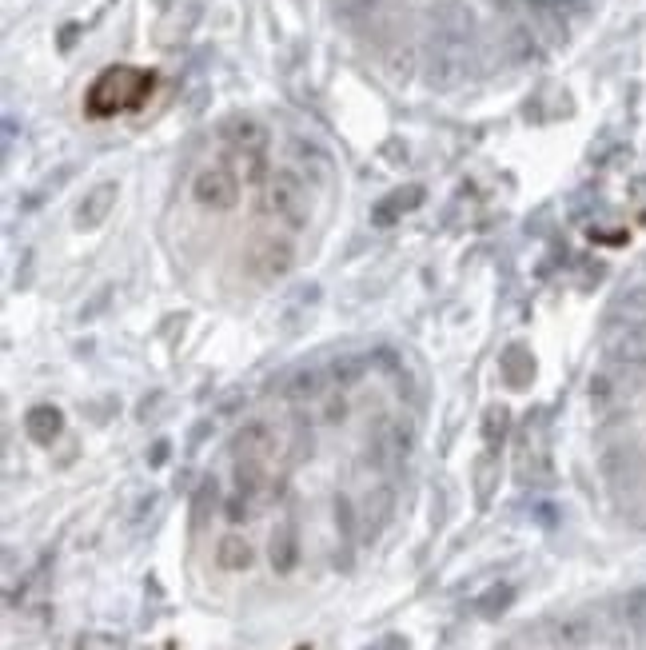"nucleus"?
Masks as SVG:
<instances>
[{
	"instance_id": "f257e3e1",
	"label": "nucleus",
	"mask_w": 646,
	"mask_h": 650,
	"mask_svg": "<svg viewBox=\"0 0 646 650\" xmlns=\"http://www.w3.org/2000/svg\"><path fill=\"white\" fill-rule=\"evenodd\" d=\"M156 88V76L144 72V68H108L96 76V84L88 88V116L104 120V116H116V112H128V108H140Z\"/></svg>"
},
{
	"instance_id": "f03ea898",
	"label": "nucleus",
	"mask_w": 646,
	"mask_h": 650,
	"mask_svg": "<svg viewBox=\"0 0 646 650\" xmlns=\"http://www.w3.org/2000/svg\"><path fill=\"white\" fill-rule=\"evenodd\" d=\"M264 208L276 220H284L288 228H304L308 224V212H312V200H308V188L292 172H276L264 184Z\"/></svg>"
},
{
	"instance_id": "7ed1b4c3",
	"label": "nucleus",
	"mask_w": 646,
	"mask_h": 650,
	"mask_svg": "<svg viewBox=\"0 0 646 650\" xmlns=\"http://www.w3.org/2000/svg\"><path fill=\"white\" fill-rule=\"evenodd\" d=\"M244 268L260 280V284H272V280H284L292 268H296V244L288 236H260L248 244L244 252Z\"/></svg>"
},
{
	"instance_id": "20e7f679",
	"label": "nucleus",
	"mask_w": 646,
	"mask_h": 650,
	"mask_svg": "<svg viewBox=\"0 0 646 650\" xmlns=\"http://www.w3.org/2000/svg\"><path fill=\"white\" fill-rule=\"evenodd\" d=\"M192 200L208 212H232L240 200V176L228 164H208L192 180Z\"/></svg>"
},
{
	"instance_id": "39448f33",
	"label": "nucleus",
	"mask_w": 646,
	"mask_h": 650,
	"mask_svg": "<svg viewBox=\"0 0 646 650\" xmlns=\"http://www.w3.org/2000/svg\"><path fill=\"white\" fill-rule=\"evenodd\" d=\"M359 539L363 543H371V539H379V531L391 523V515H395V491L391 487H371L363 499H359Z\"/></svg>"
},
{
	"instance_id": "423d86ee",
	"label": "nucleus",
	"mask_w": 646,
	"mask_h": 650,
	"mask_svg": "<svg viewBox=\"0 0 646 650\" xmlns=\"http://www.w3.org/2000/svg\"><path fill=\"white\" fill-rule=\"evenodd\" d=\"M116 200H120V184H112V180L88 188L84 200L76 204V228H100L108 220V212H116Z\"/></svg>"
},
{
	"instance_id": "0eeeda50",
	"label": "nucleus",
	"mask_w": 646,
	"mask_h": 650,
	"mask_svg": "<svg viewBox=\"0 0 646 650\" xmlns=\"http://www.w3.org/2000/svg\"><path fill=\"white\" fill-rule=\"evenodd\" d=\"M276 447H280V443H276V431H272L268 423H260V419H256V423H244V427L236 431V439H232V455H236V459H264V463H268V459L276 455Z\"/></svg>"
},
{
	"instance_id": "6e6552de",
	"label": "nucleus",
	"mask_w": 646,
	"mask_h": 650,
	"mask_svg": "<svg viewBox=\"0 0 646 650\" xmlns=\"http://www.w3.org/2000/svg\"><path fill=\"white\" fill-rule=\"evenodd\" d=\"M224 144L232 148V156H256L268 148V132L256 120H228L224 124Z\"/></svg>"
},
{
	"instance_id": "1a4fd4ad",
	"label": "nucleus",
	"mask_w": 646,
	"mask_h": 650,
	"mask_svg": "<svg viewBox=\"0 0 646 650\" xmlns=\"http://www.w3.org/2000/svg\"><path fill=\"white\" fill-rule=\"evenodd\" d=\"M547 635H551V647L555 650H583L595 639V627H591V619L571 615V619H555Z\"/></svg>"
},
{
	"instance_id": "9d476101",
	"label": "nucleus",
	"mask_w": 646,
	"mask_h": 650,
	"mask_svg": "<svg viewBox=\"0 0 646 650\" xmlns=\"http://www.w3.org/2000/svg\"><path fill=\"white\" fill-rule=\"evenodd\" d=\"M60 427H64V419H60V411H56L52 403H36V407L24 415V435H28L32 443H40V447H48V443L60 435Z\"/></svg>"
},
{
	"instance_id": "9b49d317",
	"label": "nucleus",
	"mask_w": 646,
	"mask_h": 650,
	"mask_svg": "<svg viewBox=\"0 0 646 650\" xmlns=\"http://www.w3.org/2000/svg\"><path fill=\"white\" fill-rule=\"evenodd\" d=\"M268 487H272V471L264 459H236V491L240 495H248L256 503L268 495Z\"/></svg>"
},
{
	"instance_id": "f8f14e48",
	"label": "nucleus",
	"mask_w": 646,
	"mask_h": 650,
	"mask_svg": "<svg viewBox=\"0 0 646 650\" xmlns=\"http://www.w3.org/2000/svg\"><path fill=\"white\" fill-rule=\"evenodd\" d=\"M371 451H375V463L391 471V467H399V463L407 459V451H411V439H407V431H399V427H383V431L375 435Z\"/></svg>"
},
{
	"instance_id": "ddd939ff",
	"label": "nucleus",
	"mask_w": 646,
	"mask_h": 650,
	"mask_svg": "<svg viewBox=\"0 0 646 650\" xmlns=\"http://www.w3.org/2000/svg\"><path fill=\"white\" fill-rule=\"evenodd\" d=\"M268 559H272V571L276 575H292L296 571V563H300V535H296V527H280L272 535Z\"/></svg>"
},
{
	"instance_id": "4468645a",
	"label": "nucleus",
	"mask_w": 646,
	"mask_h": 650,
	"mask_svg": "<svg viewBox=\"0 0 646 650\" xmlns=\"http://www.w3.org/2000/svg\"><path fill=\"white\" fill-rule=\"evenodd\" d=\"M216 563H220L224 571H248V567L256 563V547H252L244 535H224V539L216 543Z\"/></svg>"
},
{
	"instance_id": "2eb2a0df",
	"label": "nucleus",
	"mask_w": 646,
	"mask_h": 650,
	"mask_svg": "<svg viewBox=\"0 0 646 650\" xmlns=\"http://www.w3.org/2000/svg\"><path fill=\"white\" fill-rule=\"evenodd\" d=\"M499 367H503V379H507L511 387H527V383H531V375H535V359H531V351H527V347H519V343H511V347L503 351Z\"/></svg>"
},
{
	"instance_id": "dca6fc26",
	"label": "nucleus",
	"mask_w": 646,
	"mask_h": 650,
	"mask_svg": "<svg viewBox=\"0 0 646 650\" xmlns=\"http://www.w3.org/2000/svg\"><path fill=\"white\" fill-rule=\"evenodd\" d=\"M419 200H423V188H407V192H395L391 200H383V204H379V224L395 220L399 212H411Z\"/></svg>"
},
{
	"instance_id": "f3484780",
	"label": "nucleus",
	"mask_w": 646,
	"mask_h": 650,
	"mask_svg": "<svg viewBox=\"0 0 646 650\" xmlns=\"http://www.w3.org/2000/svg\"><path fill=\"white\" fill-rule=\"evenodd\" d=\"M495 479H499V467H495V451H487V455L475 463V495H479V503H487V499H491V491H495Z\"/></svg>"
},
{
	"instance_id": "a211bd4d",
	"label": "nucleus",
	"mask_w": 646,
	"mask_h": 650,
	"mask_svg": "<svg viewBox=\"0 0 646 650\" xmlns=\"http://www.w3.org/2000/svg\"><path fill=\"white\" fill-rule=\"evenodd\" d=\"M483 435H487V447H491V451L503 443V435H507V407H491V411H487Z\"/></svg>"
},
{
	"instance_id": "6ab92c4d",
	"label": "nucleus",
	"mask_w": 646,
	"mask_h": 650,
	"mask_svg": "<svg viewBox=\"0 0 646 650\" xmlns=\"http://www.w3.org/2000/svg\"><path fill=\"white\" fill-rule=\"evenodd\" d=\"M507 603H511V587H491L475 607H479V615L483 619H495V615H503L507 611Z\"/></svg>"
},
{
	"instance_id": "aec40b11",
	"label": "nucleus",
	"mask_w": 646,
	"mask_h": 650,
	"mask_svg": "<svg viewBox=\"0 0 646 650\" xmlns=\"http://www.w3.org/2000/svg\"><path fill=\"white\" fill-rule=\"evenodd\" d=\"M76 650H128V643L120 635H108V631H88L76 639Z\"/></svg>"
},
{
	"instance_id": "412c9836",
	"label": "nucleus",
	"mask_w": 646,
	"mask_h": 650,
	"mask_svg": "<svg viewBox=\"0 0 646 650\" xmlns=\"http://www.w3.org/2000/svg\"><path fill=\"white\" fill-rule=\"evenodd\" d=\"M288 395H292V399H312V395H320V375H316V371H300V375L288 383Z\"/></svg>"
},
{
	"instance_id": "4be33fe9",
	"label": "nucleus",
	"mask_w": 646,
	"mask_h": 650,
	"mask_svg": "<svg viewBox=\"0 0 646 650\" xmlns=\"http://www.w3.org/2000/svg\"><path fill=\"white\" fill-rule=\"evenodd\" d=\"M224 515H228V523H248V519H252V499L236 491V495L224 503Z\"/></svg>"
},
{
	"instance_id": "5701e85b",
	"label": "nucleus",
	"mask_w": 646,
	"mask_h": 650,
	"mask_svg": "<svg viewBox=\"0 0 646 650\" xmlns=\"http://www.w3.org/2000/svg\"><path fill=\"white\" fill-rule=\"evenodd\" d=\"M323 419H327V423H339V419H347V403H343V395H339V399H327V407H323Z\"/></svg>"
},
{
	"instance_id": "b1692460",
	"label": "nucleus",
	"mask_w": 646,
	"mask_h": 650,
	"mask_svg": "<svg viewBox=\"0 0 646 650\" xmlns=\"http://www.w3.org/2000/svg\"><path fill=\"white\" fill-rule=\"evenodd\" d=\"M643 495H646V491H643Z\"/></svg>"
}]
</instances>
